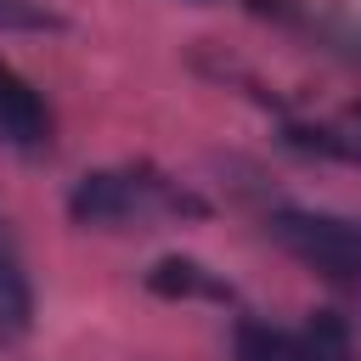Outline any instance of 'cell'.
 Returning a JSON list of instances; mask_svg holds the SVG:
<instances>
[{
    "mask_svg": "<svg viewBox=\"0 0 361 361\" xmlns=\"http://www.w3.org/2000/svg\"><path fill=\"white\" fill-rule=\"evenodd\" d=\"M0 141L6 147H23V152H39L51 141V113L45 102L34 96V85L23 73H11L0 62Z\"/></svg>",
    "mask_w": 361,
    "mask_h": 361,
    "instance_id": "cell-4",
    "label": "cell"
},
{
    "mask_svg": "<svg viewBox=\"0 0 361 361\" xmlns=\"http://www.w3.org/2000/svg\"><path fill=\"white\" fill-rule=\"evenodd\" d=\"M271 237H276V248H288L316 276L361 282V220H344V214H327V209H276Z\"/></svg>",
    "mask_w": 361,
    "mask_h": 361,
    "instance_id": "cell-2",
    "label": "cell"
},
{
    "mask_svg": "<svg viewBox=\"0 0 361 361\" xmlns=\"http://www.w3.org/2000/svg\"><path fill=\"white\" fill-rule=\"evenodd\" d=\"M259 11L361 68V0H259Z\"/></svg>",
    "mask_w": 361,
    "mask_h": 361,
    "instance_id": "cell-3",
    "label": "cell"
},
{
    "mask_svg": "<svg viewBox=\"0 0 361 361\" xmlns=\"http://www.w3.org/2000/svg\"><path fill=\"white\" fill-rule=\"evenodd\" d=\"M68 214L79 226H141V220H175V214H203V203L164 180L158 169L124 164V169H90L68 192Z\"/></svg>",
    "mask_w": 361,
    "mask_h": 361,
    "instance_id": "cell-1",
    "label": "cell"
},
{
    "mask_svg": "<svg viewBox=\"0 0 361 361\" xmlns=\"http://www.w3.org/2000/svg\"><path fill=\"white\" fill-rule=\"evenodd\" d=\"M231 361H305V344H299V333H288L276 322L243 316L231 333Z\"/></svg>",
    "mask_w": 361,
    "mask_h": 361,
    "instance_id": "cell-6",
    "label": "cell"
},
{
    "mask_svg": "<svg viewBox=\"0 0 361 361\" xmlns=\"http://www.w3.org/2000/svg\"><path fill=\"white\" fill-rule=\"evenodd\" d=\"M299 344H305V361H355V338H350L344 316H333V310H316L305 322Z\"/></svg>",
    "mask_w": 361,
    "mask_h": 361,
    "instance_id": "cell-8",
    "label": "cell"
},
{
    "mask_svg": "<svg viewBox=\"0 0 361 361\" xmlns=\"http://www.w3.org/2000/svg\"><path fill=\"white\" fill-rule=\"evenodd\" d=\"M192 6H214V0H192Z\"/></svg>",
    "mask_w": 361,
    "mask_h": 361,
    "instance_id": "cell-10",
    "label": "cell"
},
{
    "mask_svg": "<svg viewBox=\"0 0 361 361\" xmlns=\"http://www.w3.org/2000/svg\"><path fill=\"white\" fill-rule=\"evenodd\" d=\"M0 28L6 34H56L62 17L45 0H0Z\"/></svg>",
    "mask_w": 361,
    "mask_h": 361,
    "instance_id": "cell-9",
    "label": "cell"
},
{
    "mask_svg": "<svg viewBox=\"0 0 361 361\" xmlns=\"http://www.w3.org/2000/svg\"><path fill=\"white\" fill-rule=\"evenodd\" d=\"M147 288H152L158 299H231V288H226L209 265H197V259H186V254L158 259V265L147 271Z\"/></svg>",
    "mask_w": 361,
    "mask_h": 361,
    "instance_id": "cell-5",
    "label": "cell"
},
{
    "mask_svg": "<svg viewBox=\"0 0 361 361\" xmlns=\"http://www.w3.org/2000/svg\"><path fill=\"white\" fill-rule=\"evenodd\" d=\"M28 327H34V293H28L23 271L11 259H0V350L28 338Z\"/></svg>",
    "mask_w": 361,
    "mask_h": 361,
    "instance_id": "cell-7",
    "label": "cell"
}]
</instances>
